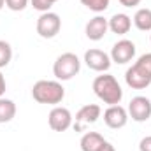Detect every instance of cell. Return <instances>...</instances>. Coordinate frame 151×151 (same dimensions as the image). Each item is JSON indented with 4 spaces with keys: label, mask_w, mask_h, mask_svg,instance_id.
<instances>
[{
    "label": "cell",
    "mask_w": 151,
    "mask_h": 151,
    "mask_svg": "<svg viewBox=\"0 0 151 151\" xmlns=\"http://www.w3.org/2000/svg\"><path fill=\"white\" fill-rule=\"evenodd\" d=\"M93 91L107 106H118L123 99V90H121L118 79L111 74L97 76L93 81Z\"/></svg>",
    "instance_id": "1"
},
{
    "label": "cell",
    "mask_w": 151,
    "mask_h": 151,
    "mask_svg": "<svg viewBox=\"0 0 151 151\" xmlns=\"http://www.w3.org/2000/svg\"><path fill=\"white\" fill-rule=\"evenodd\" d=\"M32 97L39 104H47V106H56L63 100L65 97V88L62 86L60 81H47L40 79L32 88Z\"/></svg>",
    "instance_id": "2"
},
{
    "label": "cell",
    "mask_w": 151,
    "mask_h": 151,
    "mask_svg": "<svg viewBox=\"0 0 151 151\" xmlns=\"http://www.w3.org/2000/svg\"><path fill=\"white\" fill-rule=\"evenodd\" d=\"M81 70V60L74 53L60 55L53 63V74L58 81H70Z\"/></svg>",
    "instance_id": "3"
},
{
    "label": "cell",
    "mask_w": 151,
    "mask_h": 151,
    "mask_svg": "<svg viewBox=\"0 0 151 151\" xmlns=\"http://www.w3.org/2000/svg\"><path fill=\"white\" fill-rule=\"evenodd\" d=\"M35 30L42 39H53L62 30V19L56 12H51V11L40 12V16L37 18Z\"/></svg>",
    "instance_id": "4"
},
{
    "label": "cell",
    "mask_w": 151,
    "mask_h": 151,
    "mask_svg": "<svg viewBox=\"0 0 151 151\" xmlns=\"http://www.w3.org/2000/svg\"><path fill=\"white\" fill-rule=\"evenodd\" d=\"M128 118H132L137 123H144L151 118V100L148 97H134L128 104Z\"/></svg>",
    "instance_id": "5"
},
{
    "label": "cell",
    "mask_w": 151,
    "mask_h": 151,
    "mask_svg": "<svg viewBox=\"0 0 151 151\" xmlns=\"http://www.w3.org/2000/svg\"><path fill=\"white\" fill-rule=\"evenodd\" d=\"M111 60L118 65H125L128 62H132L135 58V44L128 39H121L118 40L111 49Z\"/></svg>",
    "instance_id": "6"
},
{
    "label": "cell",
    "mask_w": 151,
    "mask_h": 151,
    "mask_svg": "<svg viewBox=\"0 0 151 151\" xmlns=\"http://www.w3.org/2000/svg\"><path fill=\"white\" fill-rule=\"evenodd\" d=\"M84 63L95 72H107L111 69V56L102 49H88L84 53Z\"/></svg>",
    "instance_id": "7"
},
{
    "label": "cell",
    "mask_w": 151,
    "mask_h": 151,
    "mask_svg": "<svg viewBox=\"0 0 151 151\" xmlns=\"http://www.w3.org/2000/svg\"><path fill=\"white\" fill-rule=\"evenodd\" d=\"M47 123H49V128L55 130V132H65L72 127V114L67 107H60V106H55L51 109V113L47 116Z\"/></svg>",
    "instance_id": "8"
},
{
    "label": "cell",
    "mask_w": 151,
    "mask_h": 151,
    "mask_svg": "<svg viewBox=\"0 0 151 151\" xmlns=\"http://www.w3.org/2000/svg\"><path fill=\"white\" fill-rule=\"evenodd\" d=\"M128 121V111L123 107V106H109L106 111H104V123L109 127V128H123Z\"/></svg>",
    "instance_id": "9"
},
{
    "label": "cell",
    "mask_w": 151,
    "mask_h": 151,
    "mask_svg": "<svg viewBox=\"0 0 151 151\" xmlns=\"http://www.w3.org/2000/svg\"><path fill=\"white\" fill-rule=\"evenodd\" d=\"M109 30V21L104 18V16H95L91 18L88 23H86V28H84V34L90 40H102L104 35L107 34Z\"/></svg>",
    "instance_id": "10"
},
{
    "label": "cell",
    "mask_w": 151,
    "mask_h": 151,
    "mask_svg": "<svg viewBox=\"0 0 151 151\" xmlns=\"http://www.w3.org/2000/svg\"><path fill=\"white\" fill-rule=\"evenodd\" d=\"M125 81H127V84H128L130 88H134V90H144V88H148L151 84V77L146 74L144 70H141L135 63L127 69V72H125Z\"/></svg>",
    "instance_id": "11"
},
{
    "label": "cell",
    "mask_w": 151,
    "mask_h": 151,
    "mask_svg": "<svg viewBox=\"0 0 151 151\" xmlns=\"http://www.w3.org/2000/svg\"><path fill=\"white\" fill-rule=\"evenodd\" d=\"M100 114H102V109H100V106H97V104H86V106H83V107L77 111V114H76V128L81 130L83 125L95 123V121L100 118Z\"/></svg>",
    "instance_id": "12"
},
{
    "label": "cell",
    "mask_w": 151,
    "mask_h": 151,
    "mask_svg": "<svg viewBox=\"0 0 151 151\" xmlns=\"http://www.w3.org/2000/svg\"><path fill=\"white\" fill-rule=\"evenodd\" d=\"M107 21H109V30L116 35H125L132 28V18L125 12H116Z\"/></svg>",
    "instance_id": "13"
},
{
    "label": "cell",
    "mask_w": 151,
    "mask_h": 151,
    "mask_svg": "<svg viewBox=\"0 0 151 151\" xmlns=\"http://www.w3.org/2000/svg\"><path fill=\"white\" fill-rule=\"evenodd\" d=\"M104 142H106V139L99 132H86L81 137L79 146H81V151H99Z\"/></svg>",
    "instance_id": "14"
},
{
    "label": "cell",
    "mask_w": 151,
    "mask_h": 151,
    "mask_svg": "<svg viewBox=\"0 0 151 151\" xmlns=\"http://www.w3.org/2000/svg\"><path fill=\"white\" fill-rule=\"evenodd\" d=\"M134 25L141 32H151V9L144 7L134 14Z\"/></svg>",
    "instance_id": "15"
},
{
    "label": "cell",
    "mask_w": 151,
    "mask_h": 151,
    "mask_svg": "<svg viewBox=\"0 0 151 151\" xmlns=\"http://www.w3.org/2000/svg\"><path fill=\"white\" fill-rule=\"evenodd\" d=\"M16 116V104L11 99H0V123H9Z\"/></svg>",
    "instance_id": "16"
},
{
    "label": "cell",
    "mask_w": 151,
    "mask_h": 151,
    "mask_svg": "<svg viewBox=\"0 0 151 151\" xmlns=\"http://www.w3.org/2000/svg\"><path fill=\"white\" fill-rule=\"evenodd\" d=\"M12 60V47L7 40H0V69L7 67Z\"/></svg>",
    "instance_id": "17"
},
{
    "label": "cell",
    "mask_w": 151,
    "mask_h": 151,
    "mask_svg": "<svg viewBox=\"0 0 151 151\" xmlns=\"http://www.w3.org/2000/svg\"><path fill=\"white\" fill-rule=\"evenodd\" d=\"M81 4H83L86 9H90V11H93V12H97V14L104 12V11L109 7V0H81Z\"/></svg>",
    "instance_id": "18"
},
{
    "label": "cell",
    "mask_w": 151,
    "mask_h": 151,
    "mask_svg": "<svg viewBox=\"0 0 151 151\" xmlns=\"http://www.w3.org/2000/svg\"><path fill=\"white\" fill-rule=\"evenodd\" d=\"M135 65H137L141 70H144V72L151 77V53H144V55H141V56L137 58Z\"/></svg>",
    "instance_id": "19"
},
{
    "label": "cell",
    "mask_w": 151,
    "mask_h": 151,
    "mask_svg": "<svg viewBox=\"0 0 151 151\" xmlns=\"http://www.w3.org/2000/svg\"><path fill=\"white\" fill-rule=\"evenodd\" d=\"M56 2H58V0H30L32 7H34L35 11H39V12H47Z\"/></svg>",
    "instance_id": "20"
},
{
    "label": "cell",
    "mask_w": 151,
    "mask_h": 151,
    "mask_svg": "<svg viewBox=\"0 0 151 151\" xmlns=\"http://www.w3.org/2000/svg\"><path fill=\"white\" fill-rule=\"evenodd\" d=\"M30 0H5V7L14 11V12H19V11H25L27 5H28Z\"/></svg>",
    "instance_id": "21"
},
{
    "label": "cell",
    "mask_w": 151,
    "mask_h": 151,
    "mask_svg": "<svg viewBox=\"0 0 151 151\" xmlns=\"http://www.w3.org/2000/svg\"><path fill=\"white\" fill-rule=\"evenodd\" d=\"M139 151H151V135H146L139 142Z\"/></svg>",
    "instance_id": "22"
},
{
    "label": "cell",
    "mask_w": 151,
    "mask_h": 151,
    "mask_svg": "<svg viewBox=\"0 0 151 151\" xmlns=\"http://www.w3.org/2000/svg\"><path fill=\"white\" fill-rule=\"evenodd\" d=\"M119 4L123 7H135V5L141 4V0H119Z\"/></svg>",
    "instance_id": "23"
},
{
    "label": "cell",
    "mask_w": 151,
    "mask_h": 151,
    "mask_svg": "<svg viewBox=\"0 0 151 151\" xmlns=\"http://www.w3.org/2000/svg\"><path fill=\"white\" fill-rule=\"evenodd\" d=\"M5 88H7V84H5V77H4L2 72H0V99H2L4 93H5Z\"/></svg>",
    "instance_id": "24"
},
{
    "label": "cell",
    "mask_w": 151,
    "mask_h": 151,
    "mask_svg": "<svg viewBox=\"0 0 151 151\" xmlns=\"http://www.w3.org/2000/svg\"><path fill=\"white\" fill-rule=\"evenodd\" d=\"M99 151H116V150H114V146L111 144V142H107V141H106V142L100 146V150H99Z\"/></svg>",
    "instance_id": "25"
},
{
    "label": "cell",
    "mask_w": 151,
    "mask_h": 151,
    "mask_svg": "<svg viewBox=\"0 0 151 151\" xmlns=\"http://www.w3.org/2000/svg\"><path fill=\"white\" fill-rule=\"evenodd\" d=\"M4 5H5V0H0V9H4Z\"/></svg>",
    "instance_id": "26"
},
{
    "label": "cell",
    "mask_w": 151,
    "mask_h": 151,
    "mask_svg": "<svg viewBox=\"0 0 151 151\" xmlns=\"http://www.w3.org/2000/svg\"><path fill=\"white\" fill-rule=\"evenodd\" d=\"M150 40H151V35H150Z\"/></svg>",
    "instance_id": "27"
}]
</instances>
